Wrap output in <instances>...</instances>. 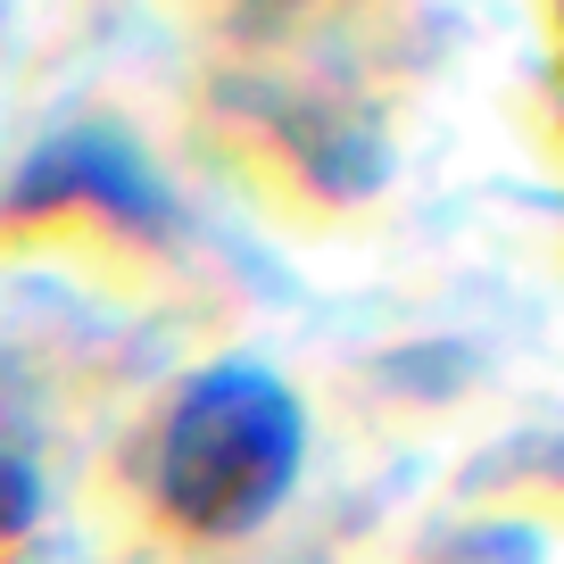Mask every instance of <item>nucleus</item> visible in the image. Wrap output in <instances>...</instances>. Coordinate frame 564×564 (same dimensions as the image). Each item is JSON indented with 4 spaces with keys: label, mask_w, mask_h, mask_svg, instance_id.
<instances>
[{
    "label": "nucleus",
    "mask_w": 564,
    "mask_h": 564,
    "mask_svg": "<svg viewBox=\"0 0 564 564\" xmlns=\"http://www.w3.org/2000/svg\"><path fill=\"white\" fill-rule=\"evenodd\" d=\"M307 448V415L300 399L274 382L265 366H225L192 373L175 390L159 423V448H150V481H159V507L192 531H241L291 490Z\"/></svg>",
    "instance_id": "obj_1"
}]
</instances>
